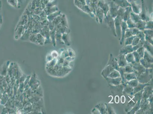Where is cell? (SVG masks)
I'll list each match as a JSON object with an SVG mask.
<instances>
[{"mask_svg":"<svg viewBox=\"0 0 153 114\" xmlns=\"http://www.w3.org/2000/svg\"><path fill=\"white\" fill-rule=\"evenodd\" d=\"M141 10L139 14L140 19L146 22L150 20L149 16L148 14V8L146 5L144 0H141Z\"/></svg>","mask_w":153,"mask_h":114,"instance_id":"6da1fadb","label":"cell"},{"mask_svg":"<svg viewBox=\"0 0 153 114\" xmlns=\"http://www.w3.org/2000/svg\"><path fill=\"white\" fill-rule=\"evenodd\" d=\"M108 5L109 8V13L110 16L114 19L117 17V12L119 7L113 1L109 3Z\"/></svg>","mask_w":153,"mask_h":114,"instance_id":"7a4b0ae2","label":"cell"},{"mask_svg":"<svg viewBox=\"0 0 153 114\" xmlns=\"http://www.w3.org/2000/svg\"><path fill=\"white\" fill-rule=\"evenodd\" d=\"M104 20L105 22L108 24L109 26L110 27V28L111 29L112 31L113 32V34H116L114 20L110 16L109 12L106 15V17H105Z\"/></svg>","mask_w":153,"mask_h":114,"instance_id":"3957f363","label":"cell"},{"mask_svg":"<svg viewBox=\"0 0 153 114\" xmlns=\"http://www.w3.org/2000/svg\"><path fill=\"white\" fill-rule=\"evenodd\" d=\"M97 7L101 8L103 12L104 17H106L109 12V8L108 4L105 2L104 0H99Z\"/></svg>","mask_w":153,"mask_h":114,"instance_id":"277c9868","label":"cell"},{"mask_svg":"<svg viewBox=\"0 0 153 114\" xmlns=\"http://www.w3.org/2000/svg\"><path fill=\"white\" fill-rule=\"evenodd\" d=\"M95 17L97 22L99 24H101L103 22L104 15L102 10L99 7H97L96 10Z\"/></svg>","mask_w":153,"mask_h":114,"instance_id":"5b68a950","label":"cell"},{"mask_svg":"<svg viewBox=\"0 0 153 114\" xmlns=\"http://www.w3.org/2000/svg\"><path fill=\"white\" fill-rule=\"evenodd\" d=\"M99 0H86L87 4L90 8L93 13L95 14V17L96 10L97 8Z\"/></svg>","mask_w":153,"mask_h":114,"instance_id":"8992f818","label":"cell"},{"mask_svg":"<svg viewBox=\"0 0 153 114\" xmlns=\"http://www.w3.org/2000/svg\"><path fill=\"white\" fill-rule=\"evenodd\" d=\"M112 1L121 8H126L127 7H131V4L127 0H112Z\"/></svg>","mask_w":153,"mask_h":114,"instance_id":"52a82bcc","label":"cell"},{"mask_svg":"<svg viewBox=\"0 0 153 114\" xmlns=\"http://www.w3.org/2000/svg\"><path fill=\"white\" fill-rule=\"evenodd\" d=\"M132 12V7H129L125 8V11L123 16L122 20L126 22L130 18V14Z\"/></svg>","mask_w":153,"mask_h":114,"instance_id":"ba28073f","label":"cell"},{"mask_svg":"<svg viewBox=\"0 0 153 114\" xmlns=\"http://www.w3.org/2000/svg\"><path fill=\"white\" fill-rule=\"evenodd\" d=\"M28 15L26 14L25 13H24L23 14L21 17L20 19L19 20L17 26H18L22 25L25 26L26 25L28 24Z\"/></svg>","mask_w":153,"mask_h":114,"instance_id":"9c48e42d","label":"cell"},{"mask_svg":"<svg viewBox=\"0 0 153 114\" xmlns=\"http://www.w3.org/2000/svg\"><path fill=\"white\" fill-rule=\"evenodd\" d=\"M136 1L133 2L131 3V5L132 12L136 14H139L141 10V6L140 4H137Z\"/></svg>","mask_w":153,"mask_h":114,"instance_id":"30bf717a","label":"cell"},{"mask_svg":"<svg viewBox=\"0 0 153 114\" xmlns=\"http://www.w3.org/2000/svg\"><path fill=\"white\" fill-rule=\"evenodd\" d=\"M43 10H44L47 15L48 16L49 14L58 11L59 9L56 6L52 7H49L46 6L45 8Z\"/></svg>","mask_w":153,"mask_h":114,"instance_id":"8fae6325","label":"cell"},{"mask_svg":"<svg viewBox=\"0 0 153 114\" xmlns=\"http://www.w3.org/2000/svg\"><path fill=\"white\" fill-rule=\"evenodd\" d=\"M74 3L75 6L80 10L87 4L86 0H74Z\"/></svg>","mask_w":153,"mask_h":114,"instance_id":"7c38bea8","label":"cell"},{"mask_svg":"<svg viewBox=\"0 0 153 114\" xmlns=\"http://www.w3.org/2000/svg\"><path fill=\"white\" fill-rule=\"evenodd\" d=\"M61 12L60 11H58L55 12L53 13H51V14H49L47 16V19L48 20L49 22H52L53 20L54 19L56 18L58 16H59V15L62 14Z\"/></svg>","mask_w":153,"mask_h":114,"instance_id":"4fadbf2b","label":"cell"},{"mask_svg":"<svg viewBox=\"0 0 153 114\" xmlns=\"http://www.w3.org/2000/svg\"><path fill=\"white\" fill-rule=\"evenodd\" d=\"M146 22L140 20L139 21L136 23V28L138 29L143 30L145 29Z\"/></svg>","mask_w":153,"mask_h":114,"instance_id":"5bb4252c","label":"cell"},{"mask_svg":"<svg viewBox=\"0 0 153 114\" xmlns=\"http://www.w3.org/2000/svg\"><path fill=\"white\" fill-rule=\"evenodd\" d=\"M130 19L135 23H136L141 20L139 14L134 13L133 12L130 14Z\"/></svg>","mask_w":153,"mask_h":114,"instance_id":"9a60e30c","label":"cell"},{"mask_svg":"<svg viewBox=\"0 0 153 114\" xmlns=\"http://www.w3.org/2000/svg\"><path fill=\"white\" fill-rule=\"evenodd\" d=\"M67 21V19L66 15L64 14H62L60 23L62 27H67L68 26Z\"/></svg>","mask_w":153,"mask_h":114,"instance_id":"2e32d148","label":"cell"},{"mask_svg":"<svg viewBox=\"0 0 153 114\" xmlns=\"http://www.w3.org/2000/svg\"><path fill=\"white\" fill-rule=\"evenodd\" d=\"M126 23L128 28H136V23H134L130 18L126 21Z\"/></svg>","mask_w":153,"mask_h":114,"instance_id":"e0dca14e","label":"cell"},{"mask_svg":"<svg viewBox=\"0 0 153 114\" xmlns=\"http://www.w3.org/2000/svg\"><path fill=\"white\" fill-rule=\"evenodd\" d=\"M59 15V16H58L55 18L52 21L53 24L54 25L55 27L57 26L58 25L60 24V22H61V17H62V15Z\"/></svg>","mask_w":153,"mask_h":114,"instance_id":"ac0fdd59","label":"cell"},{"mask_svg":"<svg viewBox=\"0 0 153 114\" xmlns=\"http://www.w3.org/2000/svg\"><path fill=\"white\" fill-rule=\"evenodd\" d=\"M7 1L10 5L14 8H17L18 2L17 0H7Z\"/></svg>","mask_w":153,"mask_h":114,"instance_id":"d6986e66","label":"cell"},{"mask_svg":"<svg viewBox=\"0 0 153 114\" xmlns=\"http://www.w3.org/2000/svg\"><path fill=\"white\" fill-rule=\"evenodd\" d=\"M125 8H122L119 7V9L117 12V16H119L121 18H123L125 11Z\"/></svg>","mask_w":153,"mask_h":114,"instance_id":"ffe728a7","label":"cell"},{"mask_svg":"<svg viewBox=\"0 0 153 114\" xmlns=\"http://www.w3.org/2000/svg\"><path fill=\"white\" fill-rule=\"evenodd\" d=\"M57 3V0H53L52 1H50L49 3L46 6L49 7H53L56 6V4Z\"/></svg>","mask_w":153,"mask_h":114,"instance_id":"44dd1931","label":"cell"},{"mask_svg":"<svg viewBox=\"0 0 153 114\" xmlns=\"http://www.w3.org/2000/svg\"><path fill=\"white\" fill-rule=\"evenodd\" d=\"M153 28V21L149 20L146 22V26L145 29Z\"/></svg>","mask_w":153,"mask_h":114,"instance_id":"7402d4cb","label":"cell"},{"mask_svg":"<svg viewBox=\"0 0 153 114\" xmlns=\"http://www.w3.org/2000/svg\"><path fill=\"white\" fill-rule=\"evenodd\" d=\"M43 10H42L40 7H36L35 8L34 11L33 13L36 15H39L42 12Z\"/></svg>","mask_w":153,"mask_h":114,"instance_id":"603a6c76","label":"cell"},{"mask_svg":"<svg viewBox=\"0 0 153 114\" xmlns=\"http://www.w3.org/2000/svg\"><path fill=\"white\" fill-rule=\"evenodd\" d=\"M33 17L34 20L36 22L39 21L41 18H40V16H39V15H36V14H34L33 13Z\"/></svg>","mask_w":153,"mask_h":114,"instance_id":"cb8c5ba5","label":"cell"},{"mask_svg":"<svg viewBox=\"0 0 153 114\" xmlns=\"http://www.w3.org/2000/svg\"><path fill=\"white\" fill-rule=\"evenodd\" d=\"M40 23H41L42 26H45L49 25V22L48 20L47 19L44 20L43 21L40 22Z\"/></svg>","mask_w":153,"mask_h":114,"instance_id":"d4e9b609","label":"cell"},{"mask_svg":"<svg viewBox=\"0 0 153 114\" xmlns=\"http://www.w3.org/2000/svg\"><path fill=\"white\" fill-rule=\"evenodd\" d=\"M18 2V8H20L22 5L25 0H17Z\"/></svg>","mask_w":153,"mask_h":114,"instance_id":"484cf974","label":"cell"},{"mask_svg":"<svg viewBox=\"0 0 153 114\" xmlns=\"http://www.w3.org/2000/svg\"><path fill=\"white\" fill-rule=\"evenodd\" d=\"M39 16H40V18H47V16L44 10H43L42 12Z\"/></svg>","mask_w":153,"mask_h":114,"instance_id":"4316f807","label":"cell"},{"mask_svg":"<svg viewBox=\"0 0 153 114\" xmlns=\"http://www.w3.org/2000/svg\"><path fill=\"white\" fill-rule=\"evenodd\" d=\"M40 2H41V0H36V7H40Z\"/></svg>","mask_w":153,"mask_h":114,"instance_id":"83f0119b","label":"cell"},{"mask_svg":"<svg viewBox=\"0 0 153 114\" xmlns=\"http://www.w3.org/2000/svg\"><path fill=\"white\" fill-rule=\"evenodd\" d=\"M41 1L43 2L45 4L47 5L50 1V0H41Z\"/></svg>","mask_w":153,"mask_h":114,"instance_id":"f1b7e54d","label":"cell"},{"mask_svg":"<svg viewBox=\"0 0 153 114\" xmlns=\"http://www.w3.org/2000/svg\"><path fill=\"white\" fill-rule=\"evenodd\" d=\"M2 23H3V17L2 14L0 13V24L2 25Z\"/></svg>","mask_w":153,"mask_h":114,"instance_id":"f546056e","label":"cell"},{"mask_svg":"<svg viewBox=\"0 0 153 114\" xmlns=\"http://www.w3.org/2000/svg\"><path fill=\"white\" fill-rule=\"evenodd\" d=\"M127 1H128V2L129 4H131V3H132L133 2L136 1V0H127Z\"/></svg>","mask_w":153,"mask_h":114,"instance_id":"4dcf8cb0","label":"cell"},{"mask_svg":"<svg viewBox=\"0 0 153 114\" xmlns=\"http://www.w3.org/2000/svg\"><path fill=\"white\" fill-rule=\"evenodd\" d=\"M2 2L1 1L0 2V13H1L2 10Z\"/></svg>","mask_w":153,"mask_h":114,"instance_id":"1f68e13d","label":"cell"},{"mask_svg":"<svg viewBox=\"0 0 153 114\" xmlns=\"http://www.w3.org/2000/svg\"><path fill=\"white\" fill-rule=\"evenodd\" d=\"M1 24H0V27H1Z\"/></svg>","mask_w":153,"mask_h":114,"instance_id":"d6a6232c","label":"cell"},{"mask_svg":"<svg viewBox=\"0 0 153 114\" xmlns=\"http://www.w3.org/2000/svg\"><path fill=\"white\" fill-rule=\"evenodd\" d=\"M1 0H0V2H1Z\"/></svg>","mask_w":153,"mask_h":114,"instance_id":"836d02e7","label":"cell"}]
</instances>
